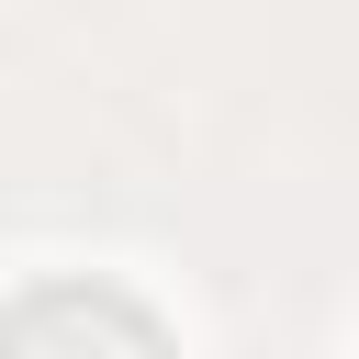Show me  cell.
I'll return each instance as SVG.
<instances>
[{
  "instance_id": "6da1fadb",
  "label": "cell",
  "mask_w": 359,
  "mask_h": 359,
  "mask_svg": "<svg viewBox=\"0 0 359 359\" xmlns=\"http://www.w3.org/2000/svg\"><path fill=\"white\" fill-rule=\"evenodd\" d=\"M0 359H180L168 325L112 280H45L0 314Z\"/></svg>"
}]
</instances>
